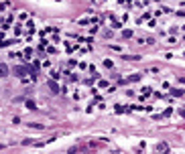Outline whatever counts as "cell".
I'll return each instance as SVG.
<instances>
[{"label": "cell", "mask_w": 185, "mask_h": 154, "mask_svg": "<svg viewBox=\"0 0 185 154\" xmlns=\"http://www.w3.org/2000/svg\"><path fill=\"white\" fill-rule=\"evenodd\" d=\"M12 73H14V75H19V77H23V75H27V73H29V67L19 65V67H14V69H12Z\"/></svg>", "instance_id": "1"}, {"label": "cell", "mask_w": 185, "mask_h": 154, "mask_svg": "<svg viewBox=\"0 0 185 154\" xmlns=\"http://www.w3.org/2000/svg\"><path fill=\"white\" fill-rule=\"evenodd\" d=\"M8 75V67L4 63H0V77H6Z\"/></svg>", "instance_id": "2"}, {"label": "cell", "mask_w": 185, "mask_h": 154, "mask_svg": "<svg viewBox=\"0 0 185 154\" xmlns=\"http://www.w3.org/2000/svg\"><path fill=\"white\" fill-rule=\"evenodd\" d=\"M49 89H51L53 93H59V85L55 83V81H49Z\"/></svg>", "instance_id": "3"}, {"label": "cell", "mask_w": 185, "mask_h": 154, "mask_svg": "<svg viewBox=\"0 0 185 154\" xmlns=\"http://www.w3.org/2000/svg\"><path fill=\"white\" fill-rule=\"evenodd\" d=\"M0 150H2V146H0Z\"/></svg>", "instance_id": "4"}]
</instances>
